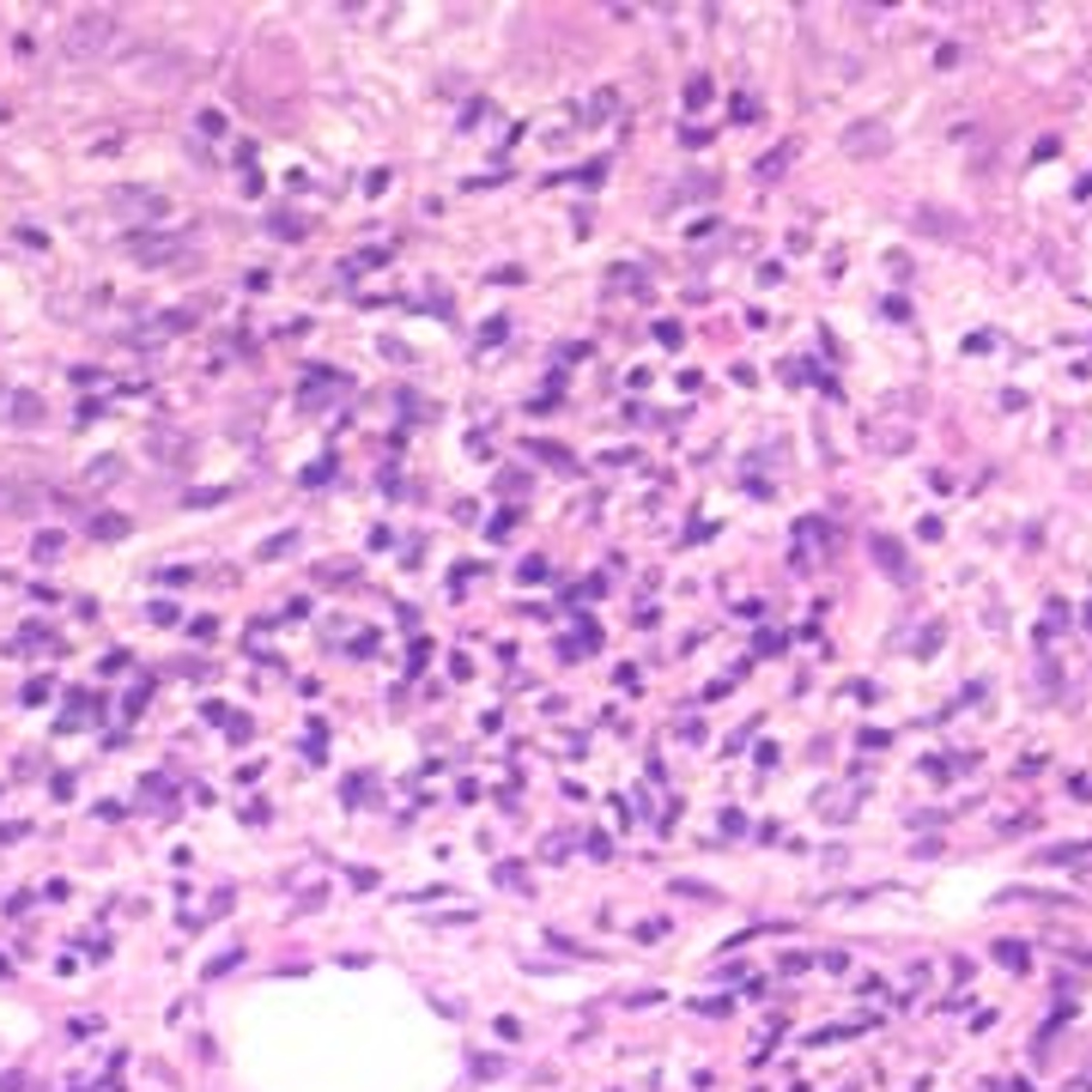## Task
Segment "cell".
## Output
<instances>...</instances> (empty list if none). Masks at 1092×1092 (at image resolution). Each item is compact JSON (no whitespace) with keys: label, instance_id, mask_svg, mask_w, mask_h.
I'll return each mask as SVG.
<instances>
[{"label":"cell","instance_id":"1","mask_svg":"<svg viewBox=\"0 0 1092 1092\" xmlns=\"http://www.w3.org/2000/svg\"><path fill=\"white\" fill-rule=\"evenodd\" d=\"M122 43V18L116 13H79L74 25L61 31V49H67V61H98V55H109Z\"/></svg>","mask_w":1092,"mask_h":1092},{"label":"cell","instance_id":"2","mask_svg":"<svg viewBox=\"0 0 1092 1092\" xmlns=\"http://www.w3.org/2000/svg\"><path fill=\"white\" fill-rule=\"evenodd\" d=\"M109 207H116V213H146V219H165V213H170V200L158 195V189H109Z\"/></svg>","mask_w":1092,"mask_h":1092},{"label":"cell","instance_id":"3","mask_svg":"<svg viewBox=\"0 0 1092 1092\" xmlns=\"http://www.w3.org/2000/svg\"><path fill=\"white\" fill-rule=\"evenodd\" d=\"M128 249H134L140 261H170V256H182L189 243H182V237H152V231H140V237H128Z\"/></svg>","mask_w":1092,"mask_h":1092},{"label":"cell","instance_id":"4","mask_svg":"<svg viewBox=\"0 0 1092 1092\" xmlns=\"http://www.w3.org/2000/svg\"><path fill=\"white\" fill-rule=\"evenodd\" d=\"M7 419H13V425H37V419H43L37 395H13V401H7Z\"/></svg>","mask_w":1092,"mask_h":1092},{"label":"cell","instance_id":"5","mask_svg":"<svg viewBox=\"0 0 1092 1092\" xmlns=\"http://www.w3.org/2000/svg\"><path fill=\"white\" fill-rule=\"evenodd\" d=\"M874 553H880V564H893V577H910V571H904V546H898V540H886V534H880V540H874Z\"/></svg>","mask_w":1092,"mask_h":1092},{"label":"cell","instance_id":"6","mask_svg":"<svg viewBox=\"0 0 1092 1092\" xmlns=\"http://www.w3.org/2000/svg\"><path fill=\"white\" fill-rule=\"evenodd\" d=\"M789 152H795V146H777V152H771V158H765V165H759V176H777V170L789 165Z\"/></svg>","mask_w":1092,"mask_h":1092},{"label":"cell","instance_id":"7","mask_svg":"<svg viewBox=\"0 0 1092 1092\" xmlns=\"http://www.w3.org/2000/svg\"><path fill=\"white\" fill-rule=\"evenodd\" d=\"M200 134H213V140L225 134V116H219V109H207V116H200Z\"/></svg>","mask_w":1092,"mask_h":1092}]
</instances>
